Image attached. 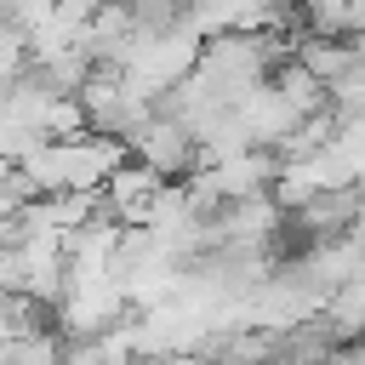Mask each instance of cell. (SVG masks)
Returning a JSON list of instances; mask_svg holds the SVG:
<instances>
[{
    "mask_svg": "<svg viewBox=\"0 0 365 365\" xmlns=\"http://www.w3.org/2000/svg\"><path fill=\"white\" fill-rule=\"evenodd\" d=\"M131 160L137 165H148V171H160L165 182L171 177H194L200 171V143H194V131L182 125V120H165V114H154L131 143Z\"/></svg>",
    "mask_w": 365,
    "mask_h": 365,
    "instance_id": "obj_1",
    "label": "cell"
},
{
    "mask_svg": "<svg viewBox=\"0 0 365 365\" xmlns=\"http://www.w3.org/2000/svg\"><path fill=\"white\" fill-rule=\"evenodd\" d=\"M120 165H131V148L120 137H108V131L68 137V194H103Z\"/></svg>",
    "mask_w": 365,
    "mask_h": 365,
    "instance_id": "obj_2",
    "label": "cell"
},
{
    "mask_svg": "<svg viewBox=\"0 0 365 365\" xmlns=\"http://www.w3.org/2000/svg\"><path fill=\"white\" fill-rule=\"evenodd\" d=\"M160 194H165V177L131 160V165H120V171H114V182L103 188V205H108V217H114L120 228H143Z\"/></svg>",
    "mask_w": 365,
    "mask_h": 365,
    "instance_id": "obj_3",
    "label": "cell"
},
{
    "mask_svg": "<svg viewBox=\"0 0 365 365\" xmlns=\"http://www.w3.org/2000/svg\"><path fill=\"white\" fill-rule=\"evenodd\" d=\"M234 114H240V125L251 131V143H257V148H279V143L302 125V114H297V108L274 91V80H268V86H257V91H251Z\"/></svg>",
    "mask_w": 365,
    "mask_h": 365,
    "instance_id": "obj_4",
    "label": "cell"
},
{
    "mask_svg": "<svg viewBox=\"0 0 365 365\" xmlns=\"http://www.w3.org/2000/svg\"><path fill=\"white\" fill-rule=\"evenodd\" d=\"M291 57H297V63H302V68H308V74H314L325 91L359 68V57H354V40H342V34H308V29H302Z\"/></svg>",
    "mask_w": 365,
    "mask_h": 365,
    "instance_id": "obj_5",
    "label": "cell"
},
{
    "mask_svg": "<svg viewBox=\"0 0 365 365\" xmlns=\"http://www.w3.org/2000/svg\"><path fill=\"white\" fill-rule=\"evenodd\" d=\"M274 91H279V97H285L302 120H314V114H325V108H331V91H325V86H319V80H314L297 57L274 68Z\"/></svg>",
    "mask_w": 365,
    "mask_h": 365,
    "instance_id": "obj_6",
    "label": "cell"
},
{
    "mask_svg": "<svg viewBox=\"0 0 365 365\" xmlns=\"http://www.w3.org/2000/svg\"><path fill=\"white\" fill-rule=\"evenodd\" d=\"M302 6V29L308 34H342L348 40V11L354 0H297Z\"/></svg>",
    "mask_w": 365,
    "mask_h": 365,
    "instance_id": "obj_7",
    "label": "cell"
},
{
    "mask_svg": "<svg viewBox=\"0 0 365 365\" xmlns=\"http://www.w3.org/2000/svg\"><path fill=\"white\" fill-rule=\"evenodd\" d=\"M325 365H365V342H342V348H331Z\"/></svg>",
    "mask_w": 365,
    "mask_h": 365,
    "instance_id": "obj_8",
    "label": "cell"
},
{
    "mask_svg": "<svg viewBox=\"0 0 365 365\" xmlns=\"http://www.w3.org/2000/svg\"><path fill=\"white\" fill-rule=\"evenodd\" d=\"M165 365H217L211 354H177V359H165Z\"/></svg>",
    "mask_w": 365,
    "mask_h": 365,
    "instance_id": "obj_9",
    "label": "cell"
},
{
    "mask_svg": "<svg viewBox=\"0 0 365 365\" xmlns=\"http://www.w3.org/2000/svg\"><path fill=\"white\" fill-rule=\"evenodd\" d=\"M6 348H11V325L0 319V359H6Z\"/></svg>",
    "mask_w": 365,
    "mask_h": 365,
    "instance_id": "obj_10",
    "label": "cell"
},
{
    "mask_svg": "<svg viewBox=\"0 0 365 365\" xmlns=\"http://www.w3.org/2000/svg\"><path fill=\"white\" fill-rule=\"evenodd\" d=\"M131 365H165V359H131Z\"/></svg>",
    "mask_w": 365,
    "mask_h": 365,
    "instance_id": "obj_11",
    "label": "cell"
}]
</instances>
